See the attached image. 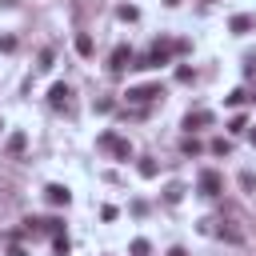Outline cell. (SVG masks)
Returning a JSON list of instances; mask_svg holds the SVG:
<instances>
[{
    "instance_id": "11",
    "label": "cell",
    "mask_w": 256,
    "mask_h": 256,
    "mask_svg": "<svg viewBox=\"0 0 256 256\" xmlns=\"http://www.w3.org/2000/svg\"><path fill=\"white\" fill-rule=\"evenodd\" d=\"M148 252H152L148 240H132V256H148Z\"/></svg>"
},
{
    "instance_id": "16",
    "label": "cell",
    "mask_w": 256,
    "mask_h": 256,
    "mask_svg": "<svg viewBox=\"0 0 256 256\" xmlns=\"http://www.w3.org/2000/svg\"><path fill=\"white\" fill-rule=\"evenodd\" d=\"M184 152H188V156H196V152H200V140H196V136H188V140H184Z\"/></svg>"
},
{
    "instance_id": "21",
    "label": "cell",
    "mask_w": 256,
    "mask_h": 256,
    "mask_svg": "<svg viewBox=\"0 0 256 256\" xmlns=\"http://www.w3.org/2000/svg\"><path fill=\"white\" fill-rule=\"evenodd\" d=\"M252 140H256V128H252Z\"/></svg>"
},
{
    "instance_id": "6",
    "label": "cell",
    "mask_w": 256,
    "mask_h": 256,
    "mask_svg": "<svg viewBox=\"0 0 256 256\" xmlns=\"http://www.w3.org/2000/svg\"><path fill=\"white\" fill-rule=\"evenodd\" d=\"M44 196H48V204H56V208H60V204L68 208V200H72V192H68L64 184H48V188H44Z\"/></svg>"
},
{
    "instance_id": "18",
    "label": "cell",
    "mask_w": 256,
    "mask_h": 256,
    "mask_svg": "<svg viewBox=\"0 0 256 256\" xmlns=\"http://www.w3.org/2000/svg\"><path fill=\"white\" fill-rule=\"evenodd\" d=\"M8 256H28V252H24V248H20V244H16V248H12V252H8Z\"/></svg>"
},
{
    "instance_id": "10",
    "label": "cell",
    "mask_w": 256,
    "mask_h": 256,
    "mask_svg": "<svg viewBox=\"0 0 256 256\" xmlns=\"http://www.w3.org/2000/svg\"><path fill=\"white\" fill-rule=\"evenodd\" d=\"M252 28V16H232V32H248Z\"/></svg>"
},
{
    "instance_id": "2",
    "label": "cell",
    "mask_w": 256,
    "mask_h": 256,
    "mask_svg": "<svg viewBox=\"0 0 256 256\" xmlns=\"http://www.w3.org/2000/svg\"><path fill=\"white\" fill-rule=\"evenodd\" d=\"M124 96H128L132 104H152L156 96H164V88H160V84H140V88H128Z\"/></svg>"
},
{
    "instance_id": "15",
    "label": "cell",
    "mask_w": 256,
    "mask_h": 256,
    "mask_svg": "<svg viewBox=\"0 0 256 256\" xmlns=\"http://www.w3.org/2000/svg\"><path fill=\"white\" fill-rule=\"evenodd\" d=\"M244 128H248V120H244V116H232V124H228V132H244Z\"/></svg>"
},
{
    "instance_id": "19",
    "label": "cell",
    "mask_w": 256,
    "mask_h": 256,
    "mask_svg": "<svg viewBox=\"0 0 256 256\" xmlns=\"http://www.w3.org/2000/svg\"><path fill=\"white\" fill-rule=\"evenodd\" d=\"M168 256H188V252L184 248H168Z\"/></svg>"
},
{
    "instance_id": "5",
    "label": "cell",
    "mask_w": 256,
    "mask_h": 256,
    "mask_svg": "<svg viewBox=\"0 0 256 256\" xmlns=\"http://www.w3.org/2000/svg\"><path fill=\"white\" fill-rule=\"evenodd\" d=\"M48 104H52V108H72V88H68V84H52Z\"/></svg>"
},
{
    "instance_id": "1",
    "label": "cell",
    "mask_w": 256,
    "mask_h": 256,
    "mask_svg": "<svg viewBox=\"0 0 256 256\" xmlns=\"http://www.w3.org/2000/svg\"><path fill=\"white\" fill-rule=\"evenodd\" d=\"M196 188H200V196H220V192H224V176L212 172V168H204L200 180H196Z\"/></svg>"
},
{
    "instance_id": "4",
    "label": "cell",
    "mask_w": 256,
    "mask_h": 256,
    "mask_svg": "<svg viewBox=\"0 0 256 256\" xmlns=\"http://www.w3.org/2000/svg\"><path fill=\"white\" fill-rule=\"evenodd\" d=\"M108 68H112V72H124V68H132V48H128V44L112 48V56H108Z\"/></svg>"
},
{
    "instance_id": "3",
    "label": "cell",
    "mask_w": 256,
    "mask_h": 256,
    "mask_svg": "<svg viewBox=\"0 0 256 256\" xmlns=\"http://www.w3.org/2000/svg\"><path fill=\"white\" fill-rule=\"evenodd\" d=\"M100 148H108V152H112V156H120V160H128V156H132V144H128V140H120L116 132H104V136H100Z\"/></svg>"
},
{
    "instance_id": "12",
    "label": "cell",
    "mask_w": 256,
    "mask_h": 256,
    "mask_svg": "<svg viewBox=\"0 0 256 256\" xmlns=\"http://www.w3.org/2000/svg\"><path fill=\"white\" fill-rule=\"evenodd\" d=\"M36 68H40V72H48V68H52V48H44V52H40V64H36Z\"/></svg>"
},
{
    "instance_id": "17",
    "label": "cell",
    "mask_w": 256,
    "mask_h": 256,
    "mask_svg": "<svg viewBox=\"0 0 256 256\" xmlns=\"http://www.w3.org/2000/svg\"><path fill=\"white\" fill-rule=\"evenodd\" d=\"M8 148H12V152H20V148H24V132H16V136L8 140Z\"/></svg>"
},
{
    "instance_id": "9",
    "label": "cell",
    "mask_w": 256,
    "mask_h": 256,
    "mask_svg": "<svg viewBox=\"0 0 256 256\" xmlns=\"http://www.w3.org/2000/svg\"><path fill=\"white\" fill-rule=\"evenodd\" d=\"M40 228H44V232H52V236H60V232H64V220H60V216H52V220H40Z\"/></svg>"
},
{
    "instance_id": "20",
    "label": "cell",
    "mask_w": 256,
    "mask_h": 256,
    "mask_svg": "<svg viewBox=\"0 0 256 256\" xmlns=\"http://www.w3.org/2000/svg\"><path fill=\"white\" fill-rule=\"evenodd\" d=\"M164 4H180V0H164Z\"/></svg>"
},
{
    "instance_id": "8",
    "label": "cell",
    "mask_w": 256,
    "mask_h": 256,
    "mask_svg": "<svg viewBox=\"0 0 256 256\" xmlns=\"http://www.w3.org/2000/svg\"><path fill=\"white\" fill-rule=\"evenodd\" d=\"M76 52H80V56H92V36H88V32L76 36Z\"/></svg>"
},
{
    "instance_id": "13",
    "label": "cell",
    "mask_w": 256,
    "mask_h": 256,
    "mask_svg": "<svg viewBox=\"0 0 256 256\" xmlns=\"http://www.w3.org/2000/svg\"><path fill=\"white\" fill-rule=\"evenodd\" d=\"M140 176L152 180V176H156V160H140Z\"/></svg>"
},
{
    "instance_id": "14",
    "label": "cell",
    "mask_w": 256,
    "mask_h": 256,
    "mask_svg": "<svg viewBox=\"0 0 256 256\" xmlns=\"http://www.w3.org/2000/svg\"><path fill=\"white\" fill-rule=\"evenodd\" d=\"M180 196H184V188H180V184H172V188H168V192H164V200H168V204H176V200H180Z\"/></svg>"
},
{
    "instance_id": "7",
    "label": "cell",
    "mask_w": 256,
    "mask_h": 256,
    "mask_svg": "<svg viewBox=\"0 0 256 256\" xmlns=\"http://www.w3.org/2000/svg\"><path fill=\"white\" fill-rule=\"evenodd\" d=\"M200 124H212V112H188V116H184V128H188V132L200 128Z\"/></svg>"
}]
</instances>
